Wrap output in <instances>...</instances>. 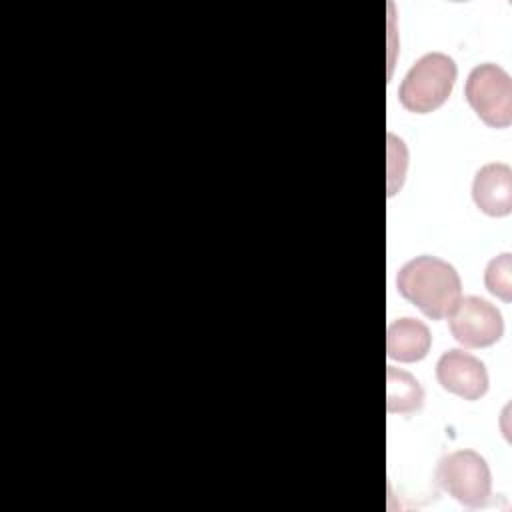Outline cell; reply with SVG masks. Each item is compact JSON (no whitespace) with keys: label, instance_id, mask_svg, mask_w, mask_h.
Returning a JSON list of instances; mask_svg holds the SVG:
<instances>
[{"label":"cell","instance_id":"obj_6","mask_svg":"<svg viewBox=\"0 0 512 512\" xmlns=\"http://www.w3.org/2000/svg\"><path fill=\"white\" fill-rule=\"evenodd\" d=\"M436 376L444 390L464 400H478L488 390V374L484 364L470 352L458 348L440 356Z\"/></svg>","mask_w":512,"mask_h":512},{"label":"cell","instance_id":"obj_4","mask_svg":"<svg viewBox=\"0 0 512 512\" xmlns=\"http://www.w3.org/2000/svg\"><path fill=\"white\" fill-rule=\"evenodd\" d=\"M466 100L478 118L492 128H506L512 122V80L498 64L476 66L466 80Z\"/></svg>","mask_w":512,"mask_h":512},{"label":"cell","instance_id":"obj_8","mask_svg":"<svg viewBox=\"0 0 512 512\" xmlns=\"http://www.w3.org/2000/svg\"><path fill=\"white\" fill-rule=\"evenodd\" d=\"M430 342L428 326L414 318H398L386 332V352L398 362L422 360L430 350Z\"/></svg>","mask_w":512,"mask_h":512},{"label":"cell","instance_id":"obj_1","mask_svg":"<svg viewBox=\"0 0 512 512\" xmlns=\"http://www.w3.org/2000/svg\"><path fill=\"white\" fill-rule=\"evenodd\" d=\"M398 292L428 318L448 316L460 298V276L452 264L436 256H418L398 272Z\"/></svg>","mask_w":512,"mask_h":512},{"label":"cell","instance_id":"obj_3","mask_svg":"<svg viewBox=\"0 0 512 512\" xmlns=\"http://www.w3.org/2000/svg\"><path fill=\"white\" fill-rule=\"evenodd\" d=\"M438 486L468 508H478L490 498L492 478L486 460L474 450H456L436 468Z\"/></svg>","mask_w":512,"mask_h":512},{"label":"cell","instance_id":"obj_10","mask_svg":"<svg viewBox=\"0 0 512 512\" xmlns=\"http://www.w3.org/2000/svg\"><path fill=\"white\" fill-rule=\"evenodd\" d=\"M486 288L498 296L504 302H510L512 298V256L500 254L486 266L484 274Z\"/></svg>","mask_w":512,"mask_h":512},{"label":"cell","instance_id":"obj_7","mask_svg":"<svg viewBox=\"0 0 512 512\" xmlns=\"http://www.w3.org/2000/svg\"><path fill=\"white\" fill-rule=\"evenodd\" d=\"M476 206L488 216H506L512 210V170L508 164L492 162L482 166L472 184Z\"/></svg>","mask_w":512,"mask_h":512},{"label":"cell","instance_id":"obj_5","mask_svg":"<svg viewBox=\"0 0 512 512\" xmlns=\"http://www.w3.org/2000/svg\"><path fill=\"white\" fill-rule=\"evenodd\" d=\"M448 326L454 340L466 348H486L504 332L500 310L478 296L458 298L448 312Z\"/></svg>","mask_w":512,"mask_h":512},{"label":"cell","instance_id":"obj_9","mask_svg":"<svg viewBox=\"0 0 512 512\" xmlns=\"http://www.w3.org/2000/svg\"><path fill=\"white\" fill-rule=\"evenodd\" d=\"M424 392L418 380L394 366H388V412H414L422 406Z\"/></svg>","mask_w":512,"mask_h":512},{"label":"cell","instance_id":"obj_2","mask_svg":"<svg viewBox=\"0 0 512 512\" xmlns=\"http://www.w3.org/2000/svg\"><path fill=\"white\" fill-rule=\"evenodd\" d=\"M456 82V64L442 52H432L416 60L404 76L398 100L416 114H428L440 108L450 96Z\"/></svg>","mask_w":512,"mask_h":512}]
</instances>
